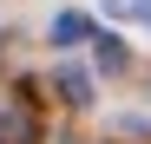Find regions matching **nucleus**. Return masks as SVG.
Returning <instances> with one entry per match:
<instances>
[{
  "instance_id": "f257e3e1",
  "label": "nucleus",
  "mask_w": 151,
  "mask_h": 144,
  "mask_svg": "<svg viewBox=\"0 0 151 144\" xmlns=\"http://www.w3.org/2000/svg\"><path fill=\"white\" fill-rule=\"evenodd\" d=\"M0 144H40V111L27 98H13L7 111H0Z\"/></svg>"
},
{
  "instance_id": "f03ea898",
  "label": "nucleus",
  "mask_w": 151,
  "mask_h": 144,
  "mask_svg": "<svg viewBox=\"0 0 151 144\" xmlns=\"http://www.w3.org/2000/svg\"><path fill=\"white\" fill-rule=\"evenodd\" d=\"M53 85H59V98H66V105H92V72L59 66V79H53Z\"/></svg>"
},
{
  "instance_id": "7ed1b4c3",
  "label": "nucleus",
  "mask_w": 151,
  "mask_h": 144,
  "mask_svg": "<svg viewBox=\"0 0 151 144\" xmlns=\"http://www.w3.org/2000/svg\"><path fill=\"white\" fill-rule=\"evenodd\" d=\"M92 53H99V72H125V66H132L125 39H112V33H92Z\"/></svg>"
},
{
  "instance_id": "20e7f679",
  "label": "nucleus",
  "mask_w": 151,
  "mask_h": 144,
  "mask_svg": "<svg viewBox=\"0 0 151 144\" xmlns=\"http://www.w3.org/2000/svg\"><path fill=\"white\" fill-rule=\"evenodd\" d=\"M86 39H92V20L86 13H59L53 20V46H86Z\"/></svg>"
},
{
  "instance_id": "39448f33",
  "label": "nucleus",
  "mask_w": 151,
  "mask_h": 144,
  "mask_svg": "<svg viewBox=\"0 0 151 144\" xmlns=\"http://www.w3.org/2000/svg\"><path fill=\"white\" fill-rule=\"evenodd\" d=\"M105 13H125V20H145L151 26V0H105Z\"/></svg>"
}]
</instances>
